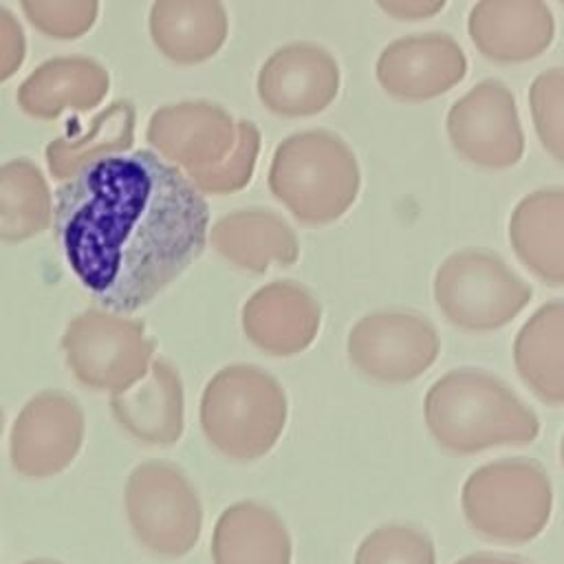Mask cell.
I'll use <instances>...</instances> for the list:
<instances>
[{"label": "cell", "mask_w": 564, "mask_h": 564, "mask_svg": "<svg viewBox=\"0 0 564 564\" xmlns=\"http://www.w3.org/2000/svg\"><path fill=\"white\" fill-rule=\"evenodd\" d=\"M53 229L66 264L106 311L134 313L205 249L200 189L150 150L97 159L55 192Z\"/></svg>", "instance_id": "cell-1"}, {"label": "cell", "mask_w": 564, "mask_h": 564, "mask_svg": "<svg viewBox=\"0 0 564 564\" xmlns=\"http://www.w3.org/2000/svg\"><path fill=\"white\" fill-rule=\"evenodd\" d=\"M425 425L452 454H476L538 438L535 412L496 375L478 368L445 372L425 394Z\"/></svg>", "instance_id": "cell-2"}, {"label": "cell", "mask_w": 564, "mask_h": 564, "mask_svg": "<svg viewBox=\"0 0 564 564\" xmlns=\"http://www.w3.org/2000/svg\"><path fill=\"white\" fill-rule=\"evenodd\" d=\"M286 425V394L264 368H220L200 397V427L207 443L234 460L264 456Z\"/></svg>", "instance_id": "cell-3"}, {"label": "cell", "mask_w": 564, "mask_h": 564, "mask_svg": "<svg viewBox=\"0 0 564 564\" xmlns=\"http://www.w3.org/2000/svg\"><path fill=\"white\" fill-rule=\"evenodd\" d=\"M269 187L300 223L328 225L355 203L359 165L337 134L326 130L295 132L275 148Z\"/></svg>", "instance_id": "cell-4"}, {"label": "cell", "mask_w": 564, "mask_h": 564, "mask_svg": "<svg viewBox=\"0 0 564 564\" xmlns=\"http://www.w3.org/2000/svg\"><path fill=\"white\" fill-rule=\"evenodd\" d=\"M460 507L467 524L480 538L498 544H524L549 524L551 478L533 458H500L467 476Z\"/></svg>", "instance_id": "cell-5"}, {"label": "cell", "mask_w": 564, "mask_h": 564, "mask_svg": "<svg viewBox=\"0 0 564 564\" xmlns=\"http://www.w3.org/2000/svg\"><path fill=\"white\" fill-rule=\"evenodd\" d=\"M432 289L441 313L469 333L502 328L533 297L531 286L498 253L482 249H463L445 258Z\"/></svg>", "instance_id": "cell-6"}, {"label": "cell", "mask_w": 564, "mask_h": 564, "mask_svg": "<svg viewBox=\"0 0 564 564\" xmlns=\"http://www.w3.org/2000/svg\"><path fill=\"white\" fill-rule=\"evenodd\" d=\"M126 516L137 542L159 557L187 555L203 529V507L192 480L167 460H145L130 471Z\"/></svg>", "instance_id": "cell-7"}, {"label": "cell", "mask_w": 564, "mask_h": 564, "mask_svg": "<svg viewBox=\"0 0 564 564\" xmlns=\"http://www.w3.org/2000/svg\"><path fill=\"white\" fill-rule=\"evenodd\" d=\"M62 350L68 370L84 388L115 394L148 372L154 339L148 337L141 319L88 308L68 322Z\"/></svg>", "instance_id": "cell-8"}, {"label": "cell", "mask_w": 564, "mask_h": 564, "mask_svg": "<svg viewBox=\"0 0 564 564\" xmlns=\"http://www.w3.org/2000/svg\"><path fill=\"white\" fill-rule=\"evenodd\" d=\"M436 326L414 311H375L348 333L350 364L368 379L408 383L430 370L438 357Z\"/></svg>", "instance_id": "cell-9"}, {"label": "cell", "mask_w": 564, "mask_h": 564, "mask_svg": "<svg viewBox=\"0 0 564 564\" xmlns=\"http://www.w3.org/2000/svg\"><path fill=\"white\" fill-rule=\"evenodd\" d=\"M86 434L84 410L64 390H42L18 412L9 458L24 478H51L62 474L79 454Z\"/></svg>", "instance_id": "cell-10"}, {"label": "cell", "mask_w": 564, "mask_h": 564, "mask_svg": "<svg viewBox=\"0 0 564 564\" xmlns=\"http://www.w3.org/2000/svg\"><path fill=\"white\" fill-rule=\"evenodd\" d=\"M145 137L203 192L234 152L238 128L218 104L181 101L159 108L150 117Z\"/></svg>", "instance_id": "cell-11"}, {"label": "cell", "mask_w": 564, "mask_h": 564, "mask_svg": "<svg viewBox=\"0 0 564 564\" xmlns=\"http://www.w3.org/2000/svg\"><path fill=\"white\" fill-rule=\"evenodd\" d=\"M454 150L482 167H511L524 152V134L511 90L485 79L463 95L447 112Z\"/></svg>", "instance_id": "cell-12"}, {"label": "cell", "mask_w": 564, "mask_h": 564, "mask_svg": "<svg viewBox=\"0 0 564 564\" xmlns=\"http://www.w3.org/2000/svg\"><path fill=\"white\" fill-rule=\"evenodd\" d=\"M339 90L335 57L311 42L278 48L258 73V97L275 115L308 117L322 112Z\"/></svg>", "instance_id": "cell-13"}, {"label": "cell", "mask_w": 564, "mask_h": 564, "mask_svg": "<svg viewBox=\"0 0 564 564\" xmlns=\"http://www.w3.org/2000/svg\"><path fill=\"white\" fill-rule=\"evenodd\" d=\"M245 337L262 352L291 357L306 350L319 333L322 308L300 282L275 280L260 286L242 306Z\"/></svg>", "instance_id": "cell-14"}, {"label": "cell", "mask_w": 564, "mask_h": 564, "mask_svg": "<svg viewBox=\"0 0 564 564\" xmlns=\"http://www.w3.org/2000/svg\"><path fill=\"white\" fill-rule=\"evenodd\" d=\"M467 73L463 48L445 33L390 42L377 59V79L397 99L423 101L447 93Z\"/></svg>", "instance_id": "cell-15"}, {"label": "cell", "mask_w": 564, "mask_h": 564, "mask_svg": "<svg viewBox=\"0 0 564 564\" xmlns=\"http://www.w3.org/2000/svg\"><path fill=\"white\" fill-rule=\"evenodd\" d=\"M467 29L487 59L527 62L551 44L555 22L544 0H480Z\"/></svg>", "instance_id": "cell-16"}, {"label": "cell", "mask_w": 564, "mask_h": 564, "mask_svg": "<svg viewBox=\"0 0 564 564\" xmlns=\"http://www.w3.org/2000/svg\"><path fill=\"white\" fill-rule=\"evenodd\" d=\"M115 421L137 441L172 445L183 434V383L167 359L150 361L148 372L110 397Z\"/></svg>", "instance_id": "cell-17"}, {"label": "cell", "mask_w": 564, "mask_h": 564, "mask_svg": "<svg viewBox=\"0 0 564 564\" xmlns=\"http://www.w3.org/2000/svg\"><path fill=\"white\" fill-rule=\"evenodd\" d=\"M108 70L90 57H53L20 86L18 106L33 119H57L66 110H90L108 95Z\"/></svg>", "instance_id": "cell-18"}, {"label": "cell", "mask_w": 564, "mask_h": 564, "mask_svg": "<svg viewBox=\"0 0 564 564\" xmlns=\"http://www.w3.org/2000/svg\"><path fill=\"white\" fill-rule=\"evenodd\" d=\"M207 238L227 262L251 273H264L273 264L291 267L300 256V245L289 223L260 207L220 216Z\"/></svg>", "instance_id": "cell-19"}, {"label": "cell", "mask_w": 564, "mask_h": 564, "mask_svg": "<svg viewBox=\"0 0 564 564\" xmlns=\"http://www.w3.org/2000/svg\"><path fill=\"white\" fill-rule=\"evenodd\" d=\"M227 29L220 0H154L150 9L152 42L176 64H198L216 55Z\"/></svg>", "instance_id": "cell-20"}, {"label": "cell", "mask_w": 564, "mask_h": 564, "mask_svg": "<svg viewBox=\"0 0 564 564\" xmlns=\"http://www.w3.org/2000/svg\"><path fill=\"white\" fill-rule=\"evenodd\" d=\"M518 260L542 282H564V189L546 187L524 196L509 220Z\"/></svg>", "instance_id": "cell-21"}, {"label": "cell", "mask_w": 564, "mask_h": 564, "mask_svg": "<svg viewBox=\"0 0 564 564\" xmlns=\"http://www.w3.org/2000/svg\"><path fill=\"white\" fill-rule=\"evenodd\" d=\"M212 560L214 564H291V538L271 507L240 500L216 520Z\"/></svg>", "instance_id": "cell-22"}, {"label": "cell", "mask_w": 564, "mask_h": 564, "mask_svg": "<svg viewBox=\"0 0 564 564\" xmlns=\"http://www.w3.org/2000/svg\"><path fill=\"white\" fill-rule=\"evenodd\" d=\"M513 361L524 386L546 405L564 403V302L542 304L518 330Z\"/></svg>", "instance_id": "cell-23"}, {"label": "cell", "mask_w": 564, "mask_h": 564, "mask_svg": "<svg viewBox=\"0 0 564 564\" xmlns=\"http://www.w3.org/2000/svg\"><path fill=\"white\" fill-rule=\"evenodd\" d=\"M53 218V198L42 170L31 159L0 165V242L18 245L42 234Z\"/></svg>", "instance_id": "cell-24"}, {"label": "cell", "mask_w": 564, "mask_h": 564, "mask_svg": "<svg viewBox=\"0 0 564 564\" xmlns=\"http://www.w3.org/2000/svg\"><path fill=\"white\" fill-rule=\"evenodd\" d=\"M134 141V106L128 99L101 110L84 134H64L48 143L46 165L53 178L66 181L84 165L130 150Z\"/></svg>", "instance_id": "cell-25"}, {"label": "cell", "mask_w": 564, "mask_h": 564, "mask_svg": "<svg viewBox=\"0 0 564 564\" xmlns=\"http://www.w3.org/2000/svg\"><path fill=\"white\" fill-rule=\"evenodd\" d=\"M432 538L410 524H383L370 531L357 553L355 564H434Z\"/></svg>", "instance_id": "cell-26"}, {"label": "cell", "mask_w": 564, "mask_h": 564, "mask_svg": "<svg viewBox=\"0 0 564 564\" xmlns=\"http://www.w3.org/2000/svg\"><path fill=\"white\" fill-rule=\"evenodd\" d=\"M26 20L46 37L77 40L99 13V0H20Z\"/></svg>", "instance_id": "cell-27"}, {"label": "cell", "mask_w": 564, "mask_h": 564, "mask_svg": "<svg viewBox=\"0 0 564 564\" xmlns=\"http://www.w3.org/2000/svg\"><path fill=\"white\" fill-rule=\"evenodd\" d=\"M529 104L533 123L544 150L555 159H564V75L562 68H551L535 77Z\"/></svg>", "instance_id": "cell-28"}, {"label": "cell", "mask_w": 564, "mask_h": 564, "mask_svg": "<svg viewBox=\"0 0 564 564\" xmlns=\"http://www.w3.org/2000/svg\"><path fill=\"white\" fill-rule=\"evenodd\" d=\"M236 128H238L236 148L227 156V161L220 165V170L207 181L203 189L207 194H234L242 189L253 176L258 152H260V132L247 119L236 121Z\"/></svg>", "instance_id": "cell-29"}, {"label": "cell", "mask_w": 564, "mask_h": 564, "mask_svg": "<svg viewBox=\"0 0 564 564\" xmlns=\"http://www.w3.org/2000/svg\"><path fill=\"white\" fill-rule=\"evenodd\" d=\"M26 55V35L20 20L0 4V84L18 73Z\"/></svg>", "instance_id": "cell-30"}, {"label": "cell", "mask_w": 564, "mask_h": 564, "mask_svg": "<svg viewBox=\"0 0 564 564\" xmlns=\"http://www.w3.org/2000/svg\"><path fill=\"white\" fill-rule=\"evenodd\" d=\"M447 0H377V4L397 20H425L438 13Z\"/></svg>", "instance_id": "cell-31"}, {"label": "cell", "mask_w": 564, "mask_h": 564, "mask_svg": "<svg viewBox=\"0 0 564 564\" xmlns=\"http://www.w3.org/2000/svg\"><path fill=\"white\" fill-rule=\"evenodd\" d=\"M456 564H529V562L516 555H502V553H474L458 560Z\"/></svg>", "instance_id": "cell-32"}, {"label": "cell", "mask_w": 564, "mask_h": 564, "mask_svg": "<svg viewBox=\"0 0 564 564\" xmlns=\"http://www.w3.org/2000/svg\"><path fill=\"white\" fill-rule=\"evenodd\" d=\"M22 564H59V562H55V560H44V557H35V560H26V562H22Z\"/></svg>", "instance_id": "cell-33"}, {"label": "cell", "mask_w": 564, "mask_h": 564, "mask_svg": "<svg viewBox=\"0 0 564 564\" xmlns=\"http://www.w3.org/2000/svg\"><path fill=\"white\" fill-rule=\"evenodd\" d=\"M2 432H4V410L0 405V438H2Z\"/></svg>", "instance_id": "cell-34"}]
</instances>
